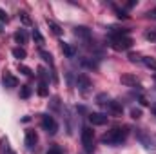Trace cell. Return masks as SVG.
I'll use <instances>...</instances> for the list:
<instances>
[{
  "label": "cell",
  "mask_w": 156,
  "mask_h": 154,
  "mask_svg": "<svg viewBox=\"0 0 156 154\" xmlns=\"http://www.w3.org/2000/svg\"><path fill=\"white\" fill-rule=\"evenodd\" d=\"M127 134H129V129L127 127H122V129H113V131H109V132H105L104 136H102V143H105V145H122L123 142H125V138H127Z\"/></svg>",
  "instance_id": "obj_1"
},
{
  "label": "cell",
  "mask_w": 156,
  "mask_h": 154,
  "mask_svg": "<svg viewBox=\"0 0 156 154\" xmlns=\"http://www.w3.org/2000/svg\"><path fill=\"white\" fill-rule=\"evenodd\" d=\"M82 143H83V149L87 154H93L94 151V132L91 127H83L82 129Z\"/></svg>",
  "instance_id": "obj_2"
},
{
  "label": "cell",
  "mask_w": 156,
  "mask_h": 154,
  "mask_svg": "<svg viewBox=\"0 0 156 154\" xmlns=\"http://www.w3.org/2000/svg\"><path fill=\"white\" fill-rule=\"evenodd\" d=\"M111 47L115 51H127L133 47V38L131 37H115V38H111Z\"/></svg>",
  "instance_id": "obj_3"
},
{
  "label": "cell",
  "mask_w": 156,
  "mask_h": 154,
  "mask_svg": "<svg viewBox=\"0 0 156 154\" xmlns=\"http://www.w3.org/2000/svg\"><path fill=\"white\" fill-rule=\"evenodd\" d=\"M42 127H44V131H45L47 134H56V131H58L56 120H55L53 116H49V114L42 116Z\"/></svg>",
  "instance_id": "obj_4"
},
{
  "label": "cell",
  "mask_w": 156,
  "mask_h": 154,
  "mask_svg": "<svg viewBox=\"0 0 156 154\" xmlns=\"http://www.w3.org/2000/svg\"><path fill=\"white\" fill-rule=\"evenodd\" d=\"M76 85H78V89H80V93H82V94H85V93H87V91L93 87V82L85 76V75H78Z\"/></svg>",
  "instance_id": "obj_5"
},
{
  "label": "cell",
  "mask_w": 156,
  "mask_h": 154,
  "mask_svg": "<svg viewBox=\"0 0 156 154\" xmlns=\"http://www.w3.org/2000/svg\"><path fill=\"white\" fill-rule=\"evenodd\" d=\"M2 82H4V87H5V89H13V87H16V85H18V78L13 76L9 71H4Z\"/></svg>",
  "instance_id": "obj_6"
},
{
  "label": "cell",
  "mask_w": 156,
  "mask_h": 154,
  "mask_svg": "<svg viewBox=\"0 0 156 154\" xmlns=\"http://www.w3.org/2000/svg\"><path fill=\"white\" fill-rule=\"evenodd\" d=\"M89 121L93 125H105L107 123V116L102 114V113H91L89 114Z\"/></svg>",
  "instance_id": "obj_7"
},
{
  "label": "cell",
  "mask_w": 156,
  "mask_h": 154,
  "mask_svg": "<svg viewBox=\"0 0 156 154\" xmlns=\"http://www.w3.org/2000/svg\"><path fill=\"white\" fill-rule=\"evenodd\" d=\"M37 142H38L37 132H35V131H31V129H27V131H26V145H27L29 149H33V147L37 145Z\"/></svg>",
  "instance_id": "obj_8"
},
{
  "label": "cell",
  "mask_w": 156,
  "mask_h": 154,
  "mask_svg": "<svg viewBox=\"0 0 156 154\" xmlns=\"http://www.w3.org/2000/svg\"><path fill=\"white\" fill-rule=\"evenodd\" d=\"M136 136H138V140L144 143V147H147V149L154 147V142H153V138H151V136H147L144 131H138V132H136Z\"/></svg>",
  "instance_id": "obj_9"
},
{
  "label": "cell",
  "mask_w": 156,
  "mask_h": 154,
  "mask_svg": "<svg viewBox=\"0 0 156 154\" xmlns=\"http://www.w3.org/2000/svg\"><path fill=\"white\" fill-rule=\"evenodd\" d=\"M120 82L123 83V85H127V87H136L138 85V78L134 76V75H122V78H120Z\"/></svg>",
  "instance_id": "obj_10"
},
{
  "label": "cell",
  "mask_w": 156,
  "mask_h": 154,
  "mask_svg": "<svg viewBox=\"0 0 156 154\" xmlns=\"http://www.w3.org/2000/svg\"><path fill=\"white\" fill-rule=\"evenodd\" d=\"M107 109H109V113L113 116H122V113H123V107L118 102H109L107 103Z\"/></svg>",
  "instance_id": "obj_11"
},
{
  "label": "cell",
  "mask_w": 156,
  "mask_h": 154,
  "mask_svg": "<svg viewBox=\"0 0 156 154\" xmlns=\"http://www.w3.org/2000/svg\"><path fill=\"white\" fill-rule=\"evenodd\" d=\"M75 35H76L78 38H89L91 37V31L87 29V27H83V26H78V27H75Z\"/></svg>",
  "instance_id": "obj_12"
},
{
  "label": "cell",
  "mask_w": 156,
  "mask_h": 154,
  "mask_svg": "<svg viewBox=\"0 0 156 154\" xmlns=\"http://www.w3.org/2000/svg\"><path fill=\"white\" fill-rule=\"evenodd\" d=\"M45 22H47V26H49V29H51V33H53L55 37H60V35H62V27H60L56 22H53V20H49V18H47Z\"/></svg>",
  "instance_id": "obj_13"
},
{
  "label": "cell",
  "mask_w": 156,
  "mask_h": 154,
  "mask_svg": "<svg viewBox=\"0 0 156 154\" xmlns=\"http://www.w3.org/2000/svg\"><path fill=\"white\" fill-rule=\"evenodd\" d=\"M60 47H62V53H64L67 58H73V56H75V53H76V51H75V47H71V45H69V44H66V42H62V44H60Z\"/></svg>",
  "instance_id": "obj_14"
},
{
  "label": "cell",
  "mask_w": 156,
  "mask_h": 154,
  "mask_svg": "<svg viewBox=\"0 0 156 154\" xmlns=\"http://www.w3.org/2000/svg\"><path fill=\"white\" fill-rule=\"evenodd\" d=\"M15 40H16V44H27V33H26V29H18L15 33Z\"/></svg>",
  "instance_id": "obj_15"
},
{
  "label": "cell",
  "mask_w": 156,
  "mask_h": 154,
  "mask_svg": "<svg viewBox=\"0 0 156 154\" xmlns=\"http://www.w3.org/2000/svg\"><path fill=\"white\" fill-rule=\"evenodd\" d=\"M13 56L18 58V60H24V58L27 56V53H26L24 47H15V49H13Z\"/></svg>",
  "instance_id": "obj_16"
},
{
  "label": "cell",
  "mask_w": 156,
  "mask_h": 154,
  "mask_svg": "<svg viewBox=\"0 0 156 154\" xmlns=\"http://www.w3.org/2000/svg\"><path fill=\"white\" fill-rule=\"evenodd\" d=\"M0 154H9V142L5 136H2L0 140Z\"/></svg>",
  "instance_id": "obj_17"
},
{
  "label": "cell",
  "mask_w": 156,
  "mask_h": 154,
  "mask_svg": "<svg viewBox=\"0 0 156 154\" xmlns=\"http://www.w3.org/2000/svg\"><path fill=\"white\" fill-rule=\"evenodd\" d=\"M37 93H38V96H42V98H45V96L49 94V91H47V83H45V82H40L38 83Z\"/></svg>",
  "instance_id": "obj_18"
},
{
  "label": "cell",
  "mask_w": 156,
  "mask_h": 154,
  "mask_svg": "<svg viewBox=\"0 0 156 154\" xmlns=\"http://www.w3.org/2000/svg\"><path fill=\"white\" fill-rule=\"evenodd\" d=\"M142 62H144V65H145V67H149V69L156 71V60H154V58L147 56V58H142Z\"/></svg>",
  "instance_id": "obj_19"
},
{
  "label": "cell",
  "mask_w": 156,
  "mask_h": 154,
  "mask_svg": "<svg viewBox=\"0 0 156 154\" xmlns=\"http://www.w3.org/2000/svg\"><path fill=\"white\" fill-rule=\"evenodd\" d=\"M29 96H31V87H29V85H22V87H20V98L27 100Z\"/></svg>",
  "instance_id": "obj_20"
},
{
  "label": "cell",
  "mask_w": 156,
  "mask_h": 154,
  "mask_svg": "<svg viewBox=\"0 0 156 154\" xmlns=\"http://www.w3.org/2000/svg\"><path fill=\"white\" fill-rule=\"evenodd\" d=\"M96 103H98V105H107V103H109V96H107L105 93H100V94L96 96Z\"/></svg>",
  "instance_id": "obj_21"
},
{
  "label": "cell",
  "mask_w": 156,
  "mask_h": 154,
  "mask_svg": "<svg viewBox=\"0 0 156 154\" xmlns=\"http://www.w3.org/2000/svg\"><path fill=\"white\" fill-rule=\"evenodd\" d=\"M40 58H42L44 62H47L49 65H53V54H51V53H47V51H40Z\"/></svg>",
  "instance_id": "obj_22"
},
{
  "label": "cell",
  "mask_w": 156,
  "mask_h": 154,
  "mask_svg": "<svg viewBox=\"0 0 156 154\" xmlns=\"http://www.w3.org/2000/svg\"><path fill=\"white\" fill-rule=\"evenodd\" d=\"M33 40H35V42H37L38 45H44V37H42V33H40L37 27L33 29Z\"/></svg>",
  "instance_id": "obj_23"
},
{
  "label": "cell",
  "mask_w": 156,
  "mask_h": 154,
  "mask_svg": "<svg viewBox=\"0 0 156 154\" xmlns=\"http://www.w3.org/2000/svg\"><path fill=\"white\" fill-rule=\"evenodd\" d=\"M18 71H20L22 75H26V76H33V73H31V69H29L27 65H22V64H18Z\"/></svg>",
  "instance_id": "obj_24"
},
{
  "label": "cell",
  "mask_w": 156,
  "mask_h": 154,
  "mask_svg": "<svg viewBox=\"0 0 156 154\" xmlns=\"http://www.w3.org/2000/svg\"><path fill=\"white\" fill-rule=\"evenodd\" d=\"M131 118L140 120V118H142V109H140V107H133V109H131Z\"/></svg>",
  "instance_id": "obj_25"
},
{
  "label": "cell",
  "mask_w": 156,
  "mask_h": 154,
  "mask_svg": "<svg viewBox=\"0 0 156 154\" xmlns=\"http://www.w3.org/2000/svg\"><path fill=\"white\" fill-rule=\"evenodd\" d=\"M129 60L131 62H142V54L140 53H129Z\"/></svg>",
  "instance_id": "obj_26"
},
{
  "label": "cell",
  "mask_w": 156,
  "mask_h": 154,
  "mask_svg": "<svg viewBox=\"0 0 156 154\" xmlns=\"http://www.w3.org/2000/svg\"><path fill=\"white\" fill-rule=\"evenodd\" d=\"M38 76H40L42 82H45V80H47V73H45V69H44V67H38Z\"/></svg>",
  "instance_id": "obj_27"
},
{
  "label": "cell",
  "mask_w": 156,
  "mask_h": 154,
  "mask_svg": "<svg viewBox=\"0 0 156 154\" xmlns=\"http://www.w3.org/2000/svg\"><path fill=\"white\" fill-rule=\"evenodd\" d=\"M20 18H22V22H24L26 26H29V24H31V18L27 16V13H20Z\"/></svg>",
  "instance_id": "obj_28"
},
{
  "label": "cell",
  "mask_w": 156,
  "mask_h": 154,
  "mask_svg": "<svg viewBox=\"0 0 156 154\" xmlns=\"http://www.w3.org/2000/svg\"><path fill=\"white\" fill-rule=\"evenodd\" d=\"M115 9H116V13H118V18H123V20L129 18V15H127L125 11H122V9H118V7H115Z\"/></svg>",
  "instance_id": "obj_29"
},
{
  "label": "cell",
  "mask_w": 156,
  "mask_h": 154,
  "mask_svg": "<svg viewBox=\"0 0 156 154\" xmlns=\"http://www.w3.org/2000/svg\"><path fill=\"white\" fill-rule=\"evenodd\" d=\"M145 38L147 40H156V31H147V33H145Z\"/></svg>",
  "instance_id": "obj_30"
},
{
  "label": "cell",
  "mask_w": 156,
  "mask_h": 154,
  "mask_svg": "<svg viewBox=\"0 0 156 154\" xmlns=\"http://www.w3.org/2000/svg\"><path fill=\"white\" fill-rule=\"evenodd\" d=\"M0 20H2V22H7V20H9V18H7V13H5L4 9H0Z\"/></svg>",
  "instance_id": "obj_31"
},
{
  "label": "cell",
  "mask_w": 156,
  "mask_h": 154,
  "mask_svg": "<svg viewBox=\"0 0 156 154\" xmlns=\"http://www.w3.org/2000/svg\"><path fill=\"white\" fill-rule=\"evenodd\" d=\"M47 154H62V151H60L58 147H51V149L47 151Z\"/></svg>",
  "instance_id": "obj_32"
},
{
  "label": "cell",
  "mask_w": 156,
  "mask_h": 154,
  "mask_svg": "<svg viewBox=\"0 0 156 154\" xmlns=\"http://www.w3.org/2000/svg\"><path fill=\"white\" fill-rule=\"evenodd\" d=\"M134 5H136V2H134V0H131V2H127V4H125V7H127V9H131V7H134Z\"/></svg>",
  "instance_id": "obj_33"
},
{
  "label": "cell",
  "mask_w": 156,
  "mask_h": 154,
  "mask_svg": "<svg viewBox=\"0 0 156 154\" xmlns=\"http://www.w3.org/2000/svg\"><path fill=\"white\" fill-rule=\"evenodd\" d=\"M147 16H151V18H156V7L153 9V11H149V13H147Z\"/></svg>",
  "instance_id": "obj_34"
},
{
  "label": "cell",
  "mask_w": 156,
  "mask_h": 154,
  "mask_svg": "<svg viewBox=\"0 0 156 154\" xmlns=\"http://www.w3.org/2000/svg\"><path fill=\"white\" fill-rule=\"evenodd\" d=\"M151 113L156 116V103H153V105H151Z\"/></svg>",
  "instance_id": "obj_35"
},
{
  "label": "cell",
  "mask_w": 156,
  "mask_h": 154,
  "mask_svg": "<svg viewBox=\"0 0 156 154\" xmlns=\"http://www.w3.org/2000/svg\"><path fill=\"white\" fill-rule=\"evenodd\" d=\"M140 103H142V105H147V103H149V102H147V100H145V98H140Z\"/></svg>",
  "instance_id": "obj_36"
}]
</instances>
